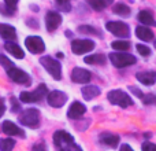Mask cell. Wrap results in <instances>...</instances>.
I'll use <instances>...</instances> for the list:
<instances>
[{
    "label": "cell",
    "instance_id": "obj_1",
    "mask_svg": "<svg viewBox=\"0 0 156 151\" xmlns=\"http://www.w3.org/2000/svg\"><path fill=\"white\" fill-rule=\"evenodd\" d=\"M40 63L55 80H60V78H62V66H60V63L58 62L56 59H54V58L47 55V57L40 58Z\"/></svg>",
    "mask_w": 156,
    "mask_h": 151
},
{
    "label": "cell",
    "instance_id": "obj_2",
    "mask_svg": "<svg viewBox=\"0 0 156 151\" xmlns=\"http://www.w3.org/2000/svg\"><path fill=\"white\" fill-rule=\"evenodd\" d=\"M47 85L45 84H40V85L36 88V91L33 92H21L19 95V100L23 103H36V102H40L43 98H45L47 95Z\"/></svg>",
    "mask_w": 156,
    "mask_h": 151
},
{
    "label": "cell",
    "instance_id": "obj_3",
    "mask_svg": "<svg viewBox=\"0 0 156 151\" xmlns=\"http://www.w3.org/2000/svg\"><path fill=\"white\" fill-rule=\"evenodd\" d=\"M110 61L115 68H127L137 62L136 57L126 54V52H112L110 54Z\"/></svg>",
    "mask_w": 156,
    "mask_h": 151
},
{
    "label": "cell",
    "instance_id": "obj_4",
    "mask_svg": "<svg viewBox=\"0 0 156 151\" xmlns=\"http://www.w3.org/2000/svg\"><path fill=\"white\" fill-rule=\"evenodd\" d=\"M19 122L27 128H37L40 125V113L36 109H26L19 116Z\"/></svg>",
    "mask_w": 156,
    "mask_h": 151
},
{
    "label": "cell",
    "instance_id": "obj_5",
    "mask_svg": "<svg viewBox=\"0 0 156 151\" xmlns=\"http://www.w3.org/2000/svg\"><path fill=\"white\" fill-rule=\"evenodd\" d=\"M108 100H110L112 105H116L119 107H127V106L133 105V100L126 92L119 91V89H114V91H110L107 95Z\"/></svg>",
    "mask_w": 156,
    "mask_h": 151
},
{
    "label": "cell",
    "instance_id": "obj_6",
    "mask_svg": "<svg viewBox=\"0 0 156 151\" xmlns=\"http://www.w3.org/2000/svg\"><path fill=\"white\" fill-rule=\"evenodd\" d=\"M105 28H107L108 32H111L114 36H116V37L125 39V37H129L130 36V28L127 26L125 22H119V21L107 22Z\"/></svg>",
    "mask_w": 156,
    "mask_h": 151
},
{
    "label": "cell",
    "instance_id": "obj_7",
    "mask_svg": "<svg viewBox=\"0 0 156 151\" xmlns=\"http://www.w3.org/2000/svg\"><path fill=\"white\" fill-rule=\"evenodd\" d=\"M25 46L32 54H43L45 51V44L43 39L38 36H27L25 40Z\"/></svg>",
    "mask_w": 156,
    "mask_h": 151
},
{
    "label": "cell",
    "instance_id": "obj_8",
    "mask_svg": "<svg viewBox=\"0 0 156 151\" xmlns=\"http://www.w3.org/2000/svg\"><path fill=\"white\" fill-rule=\"evenodd\" d=\"M93 48H94V43L92 40H86V39H82V40H73V43H71V51L77 55L86 54V52L92 51Z\"/></svg>",
    "mask_w": 156,
    "mask_h": 151
},
{
    "label": "cell",
    "instance_id": "obj_9",
    "mask_svg": "<svg viewBox=\"0 0 156 151\" xmlns=\"http://www.w3.org/2000/svg\"><path fill=\"white\" fill-rule=\"evenodd\" d=\"M7 74L11 80L15 81V83H18V84H23V85H29L30 84V78H29V76H27L26 72L21 70V69L15 68V66H12L11 69H8Z\"/></svg>",
    "mask_w": 156,
    "mask_h": 151
},
{
    "label": "cell",
    "instance_id": "obj_10",
    "mask_svg": "<svg viewBox=\"0 0 156 151\" xmlns=\"http://www.w3.org/2000/svg\"><path fill=\"white\" fill-rule=\"evenodd\" d=\"M47 100H48V103L52 107H62L67 102V95L62 91H52L48 94Z\"/></svg>",
    "mask_w": 156,
    "mask_h": 151
},
{
    "label": "cell",
    "instance_id": "obj_11",
    "mask_svg": "<svg viewBox=\"0 0 156 151\" xmlns=\"http://www.w3.org/2000/svg\"><path fill=\"white\" fill-rule=\"evenodd\" d=\"M60 24H62V17H60L59 13H56V11H49V13L47 14L45 25H47L48 32H54V30H56L60 26Z\"/></svg>",
    "mask_w": 156,
    "mask_h": 151
},
{
    "label": "cell",
    "instance_id": "obj_12",
    "mask_svg": "<svg viewBox=\"0 0 156 151\" xmlns=\"http://www.w3.org/2000/svg\"><path fill=\"white\" fill-rule=\"evenodd\" d=\"M90 78H92V74L82 68H76L71 72V80L77 84H86L90 81Z\"/></svg>",
    "mask_w": 156,
    "mask_h": 151
},
{
    "label": "cell",
    "instance_id": "obj_13",
    "mask_svg": "<svg viewBox=\"0 0 156 151\" xmlns=\"http://www.w3.org/2000/svg\"><path fill=\"white\" fill-rule=\"evenodd\" d=\"M71 142H74V138L70 133L66 132V131H56V132L54 133V143H55V146H58L59 149H62L63 146L71 143Z\"/></svg>",
    "mask_w": 156,
    "mask_h": 151
},
{
    "label": "cell",
    "instance_id": "obj_14",
    "mask_svg": "<svg viewBox=\"0 0 156 151\" xmlns=\"http://www.w3.org/2000/svg\"><path fill=\"white\" fill-rule=\"evenodd\" d=\"M2 129L5 135L8 136H19V138H25L23 131L19 127H16L15 124H12L11 121H4L2 125Z\"/></svg>",
    "mask_w": 156,
    "mask_h": 151
},
{
    "label": "cell",
    "instance_id": "obj_15",
    "mask_svg": "<svg viewBox=\"0 0 156 151\" xmlns=\"http://www.w3.org/2000/svg\"><path fill=\"white\" fill-rule=\"evenodd\" d=\"M85 111H86V107L82 103L74 102L73 105L70 106V109H69L67 116H69V118H71V120H77V118H80V117H82L83 114H85Z\"/></svg>",
    "mask_w": 156,
    "mask_h": 151
},
{
    "label": "cell",
    "instance_id": "obj_16",
    "mask_svg": "<svg viewBox=\"0 0 156 151\" xmlns=\"http://www.w3.org/2000/svg\"><path fill=\"white\" fill-rule=\"evenodd\" d=\"M100 142H101L103 144H105V146L111 147V149H115L119 144V136L114 135V133H110V132H104L100 135Z\"/></svg>",
    "mask_w": 156,
    "mask_h": 151
},
{
    "label": "cell",
    "instance_id": "obj_17",
    "mask_svg": "<svg viewBox=\"0 0 156 151\" xmlns=\"http://www.w3.org/2000/svg\"><path fill=\"white\" fill-rule=\"evenodd\" d=\"M136 36H137L140 40H143V41H152L154 40V37H155L154 32H152L149 28L144 26V25L136 28Z\"/></svg>",
    "mask_w": 156,
    "mask_h": 151
},
{
    "label": "cell",
    "instance_id": "obj_18",
    "mask_svg": "<svg viewBox=\"0 0 156 151\" xmlns=\"http://www.w3.org/2000/svg\"><path fill=\"white\" fill-rule=\"evenodd\" d=\"M137 80L144 85H152L156 83V73L155 72H140L136 74Z\"/></svg>",
    "mask_w": 156,
    "mask_h": 151
},
{
    "label": "cell",
    "instance_id": "obj_19",
    "mask_svg": "<svg viewBox=\"0 0 156 151\" xmlns=\"http://www.w3.org/2000/svg\"><path fill=\"white\" fill-rule=\"evenodd\" d=\"M0 36L4 40H15L16 39V32L11 25L7 24H0Z\"/></svg>",
    "mask_w": 156,
    "mask_h": 151
},
{
    "label": "cell",
    "instance_id": "obj_20",
    "mask_svg": "<svg viewBox=\"0 0 156 151\" xmlns=\"http://www.w3.org/2000/svg\"><path fill=\"white\" fill-rule=\"evenodd\" d=\"M4 48H5V51H8L10 54H12V57H15L16 59H22V58L25 57L23 50H22L16 43H5Z\"/></svg>",
    "mask_w": 156,
    "mask_h": 151
},
{
    "label": "cell",
    "instance_id": "obj_21",
    "mask_svg": "<svg viewBox=\"0 0 156 151\" xmlns=\"http://www.w3.org/2000/svg\"><path fill=\"white\" fill-rule=\"evenodd\" d=\"M82 95L86 100H90L100 95V88L96 85H86L82 88Z\"/></svg>",
    "mask_w": 156,
    "mask_h": 151
},
{
    "label": "cell",
    "instance_id": "obj_22",
    "mask_svg": "<svg viewBox=\"0 0 156 151\" xmlns=\"http://www.w3.org/2000/svg\"><path fill=\"white\" fill-rule=\"evenodd\" d=\"M112 2H114V0H86V3H88V4L90 6L93 10H96V11L104 10V8L108 7V6H110Z\"/></svg>",
    "mask_w": 156,
    "mask_h": 151
},
{
    "label": "cell",
    "instance_id": "obj_23",
    "mask_svg": "<svg viewBox=\"0 0 156 151\" xmlns=\"http://www.w3.org/2000/svg\"><path fill=\"white\" fill-rule=\"evenodd\" d=\"M83 62L88 63V65H104L105 57L101 54H93V55H89V57H85Z\"/></svg>",
    "mask_w": 156,
    "mask_h": 151
},
{
    "label": "cell",
    "instance_id": "obj_24",
    "mask_svg": "<svg viewBox=\"0 0 156 151\" xmlns=\"http://www.w3.org/2000/svg\"><path fill=\"white\" fill-rule=\"evenodd\" d=\"M138 21H140L144 26H148V25H156L152 14L149 13V11H145V10L141 11V13L138 14Z\"/></svg>",
    "mask_w": 156,
    "mask_h": 151
},
{
    "label": "cell",
    "instance_id": "obj_25",
    "mask_svg": "<svg viewBox=\"0 0 156 151\" xmlns=\"http://www.w3.org/2000/svg\"><path fill=\"white\" fill-rule=\"evenodd\" d=\"M112 11H114V14H116V15H119V17H129L130 15L129 6L123 4V3H118V4H115L114 8H112Z\"/></svg>",
    "mask_w": 156,
    "mask_h": 151
},
{
    "label": "cell",
    "instance_id": "obj_26",
    "mask_svg": "<svg viewBox=\"0 0 156 151\" xmlns=\"http://www.w3.org/2000/svg\"><path fill=\"white\" fill-rule=\"evenodd\" d=\"M112 48L115 51H127L130 48V43L129 41H125V40H116V41H112Z\"/></svg>",
    "mask_w": 156,
    "mask_h": 151
},
{
    "label": "cell",
    "instance_id": "obj_27",
    "mask_svg": "<svg viewBox=\"0 0 156 151\" xmlns=\"http://www.w3.org/2000/svg\"><path fill=\"white\" fill-rule=\"evenodd\" d=\"M15 142L12 139H2L0 140V151H12Z\"/></svg>",
    "mask_w": 156,
    "mask_h": 151
},
{
    "label": "cell",
    "instance_id": "obj_28",
    "mask_svg": "<svg viewBox=\"0 0 156 151\" xmlns=\"http://www.w3.org/2000/svg\"><path fill=\"white\" fill-rule=\"evenodd\" d=\"M81 33H85V35H94V36H100L99 30L94 29L93 26H88V25H82V26L78 28Z\"/></svg>",
    "mask_w": 156,
    "mask_h": 151
},
{
    "label": "cell",
    "instance_id": "obj_29",
    "mask_svg": "<svg viewBox=\"0 0 156 151\" xmlns=\"http://www.w3.org/2000/svg\"><path fill=\"white\" fill-rule=\"evenodd\" d=\"M0 63H2V66L5 69V70H8V69H11L14 66V63L11 62L7 57H4V55H0Z\"/></svg>",
    "mask_w": 156,
    "mask_h": 151
},
{
    "label": "cell",
    "instance_id": "obj_30",
    "mask_svg": "<svg viewBox=\"0 0 156 151\" xmlns=\"http://www.w3.org/2000/svg\"><path fill=\"white\" fill-rule=\"evenodd\" d=\"M136 48H137V51L140 52L143 57H149V55H151V50H149L147 46H144V44H138Z\"/></svg>",
    "mask_w": 156,
    "mask_h": 151
},
{
    "label": "cell",
    "instance_id": "obj_31",
    "mask_svg": "<svg viewBox=\"0 0 156 151\" xmlns=\"http://www.w3.org/2000/svg\"><path fill=\"white\" fill-rule=\"evenodd\" d=\"M60 151H82V150H81V147H78L74 142H71V143L63 146L62 149H60Z\"/></svg>",
    "mask_w": 156,
    "mask_h": 151
},
{
    "label": "cell",
    "instance_id": "obj_32",
    "mask_svg": "<svg viewBox=\"0 0 156 151\" xmlns=\"http://www.w3.org/2000/svg\"><path fill=\"white\" fill-rule=\"evenodd\" d=\"M0 13L4 15H12L15 13V7H10V6H0Z\"/></svg>",
    "mask_w": 156,
    "mask_h": 151
},
{
    "label": "cell",
    "instance_id": "obj_33",
    "mask_svg": "<svg viewBox=\"0 0 156 151\" xmlns=\"http://www.w3.org/2000/svg\"><path fill=\"white\" fill-rule=\"evenodd\" d=\"M143 102L144 103H147V105H149V103H155L156 102V96L155 95H151V94H148V95H143Z\"/></svg>",
    "mask_w": 156,
    "mask_h": 151
},
{
    "label": "cell",
    "instance_id": "obj_34",
    "mask_svg": "<svg viewBox=\"0 0 156 151\" xmlns=\"http://www.w3.org/2000/svg\"><path fill=\"white\" fill-rule=\"evenodd\" d=\"M141 150L143 151H156V144L149 143V142H145V143L143 144V147H141Z\"/></svg>",
    "mask_w": 156,
    "mask_h": 151
},
{
    "label": "cell",
    "instance_id": "obj_35",
    "mask_svg": "<svg viewBox=\"0 0 156 151\" xmlns=\"http://www.w3.org/2000/svg\"><path fill=\"white\" fill-rule=\"evenodd\" d=\"M11 106H12V109H11V111H14V113H18L19 109H21V106H19V103L16 102L15 98H11Z\"/></svg>",
    "mask_w": 156,
    "mask_h": 151
},
{
    "label": "cell",
    "instance_id": "obj_36",
    "mask_svg": "<svg viewBox=\"0 0 156 151\" xmlns=\"http://www.w3.org/2000/svg\"><path fill=\"white\" fill-rule=\"evenodd\" d=\"M32 151H47V149H45L44 144H36V146L33 147Z\"/></svg>",
    "mask_w": 156,
    "mask_h": 151
},
{
    "label": "cell",
    "instance_id": "obj_37",
    "mask_svg": "<svg viewBox=\"0 0 156 151\" xmlns=\"http://www.w3.org/2000/svg\"><path fill=\"white\" fill-rule=\"evenodd\" d=\"M18 2H19V0H4V3L7 6H10V7H15Z\"/></svg>",
    "mask_w": 156,
    "mask_h": 151
},
{
    "label": "cell",
    "instance_id": "obj_38",
    "mask_svg": "<svg viewBox=\"0 0 156 151\" xmlns=\"http://www.w3.org/2000/svg\"><path fill=\"white\" fill-rule=\"evenodd\" d=\"M4 111H5L4 102H3V99H0V118H2V116L4 114Z\"/></svg>",
    "mask_w": 156,
    "mask_h": 151
},
{
    "label": "cell",
    "instance_id": "obj_39",
    "mask_svg": "<svg viewBox=\"0 0 156 151\" xmlns=\"http://www.w3.org/2000/svg\"><path fill=\"white\" fill-rule=\"evenodd\" d=\"M121 151H133V149L129 146V144H122L121 147Z\"/></svg>",
    "mask_w": 156,
    "mask_h": 151
},
{
    "label": "cell",
    "instance_id": "obj_40",
    "mask_svg": "<svg viewBox=\"0 0 156 151\" xmlns=\"http://www.w3.org/2000/svg\"><path fill=\"white\" fill-rule=\"evenodd\" d=\"M69 2H70V0H56V3H58V4H65V3H69Z\"/></svg>",
    "mask_w": 156,
    "mask_h": 151
},
{
    "label": "cell",
    "instance_id": "obj_41",
    "mask_svg": "<svg viewBox=\"0 0 156 151\" xmlns=\"http://www.w3.org/2000/svg\"><path fill=\"white\" fill-rule=\"evenodd\" d=\"M155 47H156V40H155Z\"/></svg>",
    "mask_w": 156,
    "mask_h": 151
}]
</instances>
